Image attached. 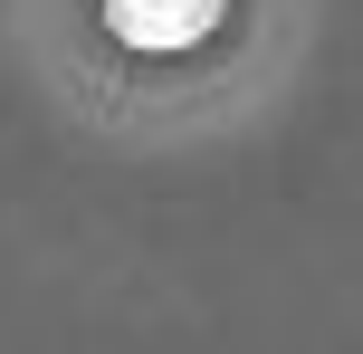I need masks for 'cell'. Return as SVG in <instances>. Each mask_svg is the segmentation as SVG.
<instances>
[{
	"label": "cell",
	"mask_w": 363,
	"mask_h": 354,
	"mask_svg": "<svg viewBox=\"0 0 363 354\" xmlns=\"http://www.w3.org/2000/svg\"><path fill=\"white\" fill-rule=\"evenodd\" d=\"M220 10H230V0H106L115 38L144 48V57H172V48H191V38H211Z\"/></svg>",
	"instance_id": "1"
}]
</instances>
